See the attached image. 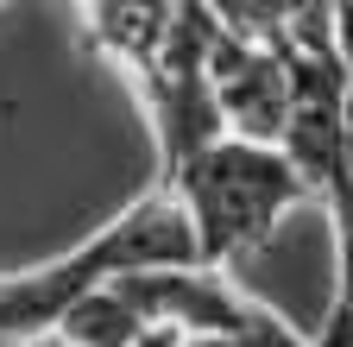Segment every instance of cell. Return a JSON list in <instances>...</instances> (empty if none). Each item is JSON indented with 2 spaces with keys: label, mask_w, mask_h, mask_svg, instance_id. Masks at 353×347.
<instances>
[{
  "label": "cell",
  "mask_w": 353,
  "mask_h": 347,
  "mask_svg": "<svg viewBox=\"0 0 353 347\" xmlns=\"http://www.w3.org/2000/svg\"><path fill=\"white\" fill-rule=\"evenodd\" d=\"M334 70H341L347 101H353V0H334Z\"/></svg>",
  "instance_id": "obj_2"
},
{
  "label": "cell",
  "mask_w": 353,
  "mask_h": 347,
  "mask_svg": "<svg viewBox=\"0 0 353 347\" xmlns=\"http://www.w3.org/2000/svg\"><path fill=\"white\" fill-rule=\"evenodd\" d=\"M0 7H7V0H0Z\"/></svg>",
  "instance_id": "obj_4"
},
{
  "label": "cell",
  "mask_w": 353,
  "mask_h": 347,
  "mask_svg": "<svg viewBox=\"0 0 353 347\" xmlns=\"http://www.w3.org/2000/svg\"><path fill=\"white\" fill-rule=\"evenodd\" d=\"M158 184L183 208L202 272H228L240 259L265 252L272 234L284 228V215L303 202V184H296L290 158L278 146L240 139V133H221V139L196 146Z\"/></svg>",
  "instance_id": "obj_1"
},
{
  "label": "cell",
  "mask_w": 353,
  "mask_h": 347,
  "mask_svg": "<svg viewBox=\"0 0 353 347\" xmlns=\"http://www.w3.org/2000/svg\"><path fill=\"white\" fill-rule=\"evenodd\" d=\"M176 347H246L240 335H221V328H196V335H176Z\"/></svg>",
  "instance_id": "obj_3"
}]
</instances>
